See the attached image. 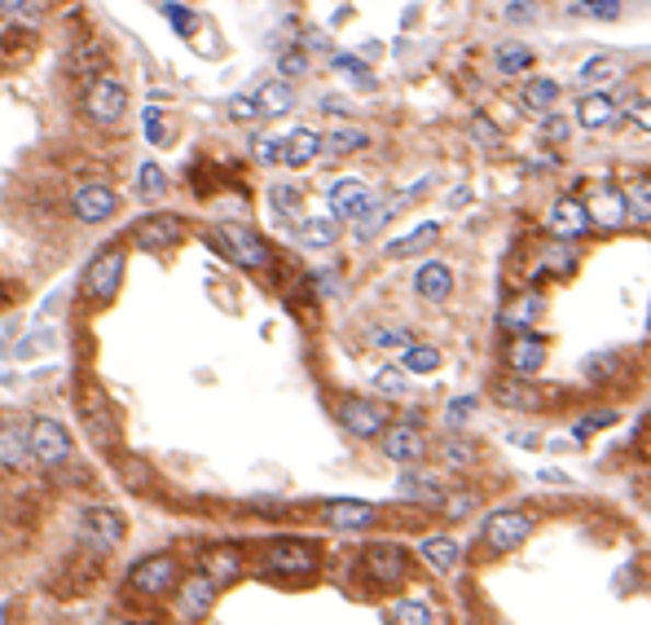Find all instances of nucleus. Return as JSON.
I'll return each mask as SVG.
<instances>
[{
    "label": "nucleus",
    "instance_id": "nucleus-1",
    "mask_svg": "<svg viewBox=\"0 0 651 625\" xmlns=\"http://www.w3.org/2000/svg\"><path fill=\"white\" fill-rule=\"evenodd\" d=\"M216 234H220L225 255H229L233 264H242V269H264V264L273 260V255H269V242H264L251 225H242V220H220Z\"/></svg>",
    "mask_w": 651,
    "mask_h": 625
},
{
    "label": "nucleus",
    "instance_id": "nucleus-2",
    "mask_svg": "<svg viewBox=\"0 0 651 625\" xmlns=\"http://www.w3.org/2000/svg\"><path fill=\"white\" fill-rule=\"evenodd\" d=\"M27 450H32L36 463L58 467V463L71 458V432L58 419H32L27 423Z\"/></svg>",
    "mask_w": 651,
    "mask_h": 625
},
{
    "label": "nucleus",
    "instance_id": "nucleus-3",
    "mask_svg": "<svg viewBox=\"0 0 651 625\" xmlns=\"http://www.w3.org/2000/svg\"><path fill=\"white\" fill-rule=\"evenodd\" d=\"M76 529L98 550H115L124 542V533H128V524H124V515L115 507H84L80 520H76Z\"/></svg>",
    "mask_w": 651,
    "mask_h": 625
},
{
    "label": "nucleus",
    "instance_id": "nucleus-4",
    "mask_svg": "<svg viewBox=\"0 0 651 625\" xmlns=\"http://www.w3.org/2000/svg\"><path fill=\"white\" fill-rule=\"evenodd\" d=\"M128 581H133V590H137V594H146V599L168 594V590L176 586V555L159 550V555L137 559V564H133V572H128Z\"/></svg>",
    "mask_w": 651,
    "mask_h": 625
},
{
    "label": "nucleus",
    "instance_id": "nucleus-5",
    "mask_svg": "<svg viewBox=\"0 0 651 625\" xmlns=\"http://www.w3.org/2000/svg\"><path fill=\"white\" fill-rule=\"evenodd\" d=\"M84 111H89L93 124H119L124 111H128V89H124L119 80L102 76V80L89 84V93H84Z\"/></svg>",
    "mask_w": 651,
    "mask_h": 625
},
{
    "label": "nucleus",
    "instance_id": "nucleus-6",
    "mask_svg": "<svg viewBox=\"0 0 651 625\" xmlns=\"http://www.w3.org/2000/svg\"><path fill=\"white\" fill-rule=\"evenodd\" d=\"M533 537V515L528 511H493L484 520V542L489 550H515Z\"/></svg>",
    "mask_w": 651,
    "mask_h": 625
},
{
    "label": "nucleus",
    "instance_id": "nucleus-7",
    "mask_svg": "<svg viewBox=\"0 0 651 625\" xmlns=\"http://www.w3.org/2000/svg\"><path fill=\"white\" fill-rule=\"evenodd\" d=\"M312 568H317V550H312L308 542H299V537H290V542H273V546L264 550V572L304 577V572H312Z\"/></svg>",
    "mask_w": 651,
    "mask_h": 625
},
{
    "label": "nucleus",
    "instance_id": "nucleus-8",
    "mask_svg": "<svg viewBox=\"0 0 651 625\" xmlns=\"http://www.w3.org/2000/svg\"><path fill=\"white\" fill-rule=\"evenodd\" d=\"M181 216H172V212H155V216H141L137 225H133V242L141 247V251H168V247H176L181 242Z\"/></svg>",
    "mask_w": 651,
    "mask_h": 625
},
{
    "label": "nucleus",
    "instance_id": "nucleus-9",
    "mask_svg": "<svg viewBox=\"0 0 651 625\" xmlns=\"http://www.w3.org/2000/svg\"><path fill=\"white\" fill-rule=\"evenodd\" d=\"M176 607H181L185 621H203V616H212V607H216V581H212L207 572L185 577V581L176 586Z\"/></svg>",
    "mask_w": 651,
    "mask_h": 625
},
{
    "label": "nucleus",
    "instance_id": "nucleus-10",
    "mask_svg": "<svg viewBox=\"0 0 651 625\" xmlns=\"http://www.w3.org/2000/svg\"><path fill=\"white\" fill-rule=\"evenodd\" d=\"M326 203H331V216H335V220H357V216L375 203V194L366 190V181L344 177V181H335L331 190H326Z\"/></svg>",
    "mask_w": 651,
    "mask_h": 625
},
{
    "label": "nucleus",
    "instance_id": "nucleus-11",
    "mask_svg": "<svg viewBox=\"0 0 651 625\" xmlns=\"http://www.w3.org/2000/svg\"><path fill=\"white\" fill-rule=\"evenodd\" d=\"M119 282H124V255L119 251H102L89 264V273H84V295L89 299H111L119 291Z\"/></svg>",
    "mask_w": 651,
    "mask_h": 625
},
{
    "label": "nucleus",
    "instance_id": "nucleus-12",
    "mask_svg": "<svg viewBox=\"0 0 651 625\" xmlns=\"http://www.w3.org/2000/svg\"><path fill=\"white\" fill-rule=\"evenodd\" d=\"M340 423L353 432V436H384V428H388V414H384V406L379 401H362V397H349L344 401V410H340Z\"/></svg>",
    "mask_w": 651,
    "mask_h": 625
},
{
    "label": "nucleus",
    "instance_id": "nucleus-13",
    "mask_svg": "<svg viewBox=\"0 0 651 625\" xmlns=\"http://www.w3.org/2000/svg\"><path fill=\"white\" fill-rule=\"evenodd\" d=\"M585 212H590V225L594 229H620L629 207H625V194H616L612 185H594L590 198H585Z\"/></svg>",
    "mask_w": 651,
    "mask_h": 625
},
{
    "label": "nucleus",
    "instance_id": "nucleus-14",
    "mask_svg": "<svg viewBox=\"0 0 651 625\" xmlns=\"http://www.w3.org/2000/svg\"><path fill=\"white\" fill-rule=\"evenodd\" d=\"M546 229L555 234V238H581L585 229H594L590 225V212H585V203L581 198H555V207H550V216H546Z\"/></svg>",
    "mask_w": 651,
    "mask_h": 625
},
{
    "label": "nucleus",
    "instance_id": "nucleus-15",
    "mask_svg": "<svg viewBox=\"0 0 651 625\" xmlns=\"http://www.w3.org/2000/svg\"><path fill=\"white\" fill-rule=\"evenodd\" d=\"M384 432H388L384 436V454L392 463H419L427 454V436H423L419 423H397V428H384Z\"/></svg>",
    "mask_w": 651,
    "mask_h": 625
},
{
    "label": "nucleus",
    "instance_id": "nucleus-16",
    "mask_svg": "<svg viewBox=\"0 0 651 625\" xmlns=\"http://www.w3.org/2000/svg\"><path fill=\"white\" fill-rule=\"evenodd\" d=\"M115 207H119V198H115L111 185H80L76 198H71V212H76L84 225H98V220L115 216Z\"/></svg>",
    "mask_w": 651,
    "mask_h": 625
},
{
    "label": "nucleus",
    "instance_id": "nucleus-17",
    "mask_svg": "<svg viewBox=\"0 0 651 625\" xmlns=\"http://www.w3.org/2000/svg\"><path fill=\"white\" fill-rule=\"evenodd\" d=\"M506 366L515 371V375H537L541 366H546V340H537L533 331H515V340H511V349H506Z\"/></svg>",
    "mask_w": 651,
    "mask_h": 625
},
{
    "label": "nucleus",
    "instance_id": "nucleus-18",
    "mask_svg": "<svg viewBox=\"0 0 651 625\" xmlns=\"http://www.w3.org/2000/svg\"><path fill=\"white\" fill-rule=\"evenodd\" d=\"M375 515L379 511L370 502H362V498H335V502L321 507V520L331 529H366V524H375Z\"/></svg>",
    "mask_w": 651,
    "mask_h": 625
},
{
    "label": "nucleus",
    "instance_id": "nucleus-19",
    "mask_svg": "<svg viewBox=\"0 0 651 625\" xmlns=\"http://www.w3.org/2000/svg\"><path fill=\"white\" fill-rule=\"evenodd\" d=\"M406 550L401 546H392V542H375L370 550H366V572L375 577V581H384V586H392V581H401L406 577Z\"/></svg>",
    "mask_w": 651,
    "mask_h": 625
},
{
    "label": "nucleus",
    "instance_id": "nucleus-20",
    "mask_svg": "<svg viewBox=\"0 0 651 625\" xmlns=\"http://www.w3.org/2000/svg\"><path fill=\"white\" fill-rule=\"evenodd\" d=\"M32 463V450H27V423L19 419H0V467L5 471H19Z\"/></svg>",
    "mask_w": 651,
    "mask_h": 625
},
{
    "label": "nucleus",
    "instance_id": "nucleus-21",
    "mask_svg": "<svg viewBox=\"0 0 651 625\" xmlns=\"http://www.w3.org/2000/svg\"><path fill=\"white\" fill-rule=\"evenodd\" d=\"M317 155H321V137L312 128H290L286 133V141H282V163L286 168H308Z\"/></svg>",
    "mask_w": 651,
    "mask_h": 625
},
{
    "label": "nucleus",
    "instance_id": "nucleus-22",
    "mask_svg": "<svg viewBox=\"0 0 651 625\" xmlns=\"http://www.w3.org/2000/svg\"><path fill=\"white\" fill-rule=\"evenodd\" d=\"M414 291H419L423 299H432V304L449 299V291H454V273H449V264H441V260H427V264L414 273Z\"/></svg>",
    "mask_w": 651,
    "mask_h": 625
},
{
    "label": "nucleus",
    "instance_id": "nucleus-23",
    "mask_svg": "<svg viewBox=\"0 0 651 625\" xmlns=\"http://www.w3.org/2000/svg\"><path fill=\"white\" fill-rule=\"evenodd\" d=\"M493 397H498L506 410H541V406H546V393L533 388V384H524V375H519V379H502V384L493 388Z\"/></svg>",
    "mask_w": 651,
    "mask_h": 625
},
{
    "label": "nucleus",
    "instance_id": "nucleus-24",
    "mask_svg": "<svg viewBox=\"0 0 651 625\" xmlns=\"http://www.w3.org/2000/svg\"><path fill=\"white\" fill-rule=\"evenodd\" d=\"M612 120H616V102H612L607 93H585V98L576 102V124H581V128L598 133V128H607Z\"/></svg>",
    "mask_w": 651,
    "mask_h": 625
},
{
    "label": "nucleus",
    "instance_id": "nucleus-25",
    "mask_svg": "<svg viewBox=\"0 0 651 625\" xmlns=\"http://www.w3.org/2000/svg\"><path fill=\"white\" fill-rule=\"evenodd\" d=\"M397 493L410 498V502H423V507H441V502H445V489H441L432 476H423V471H406V476L397 480Z\"/></svg>",
    "mask_w": 651,
    "mask_h": 625
},
{
    "label": "nucleus",
    "instance_id": "nucleus-26",
    "mask_svg": "<svg viewBox=\"0 0 651 625\" xmlns=\"http://www.w3.org/2000/svg\"><path fill=\"white\" fill-rule=\"evenodd\" d=\"M441 238V225L436 220H423L419 229H410L406 238H397V242H388V260H406V255H419V251H427L432 242Z\"/></svg>",
    "mask_w": 651,
    "mask_h": 625
},
{
    "label": "nucleus",
    "instance_id": "nucleus-27",
    "mask_svg": "<svg viewBox=\"0 0 651 625\" xmlns=\"http://www.w3.org/2000/svg\"><path fill=\"white\" fill-rule=\"evenodd\" d=\"M203 572L220 586V581H238L242 577V559H238V550H229V546H212V550H203Z\"/></svg>",
    "mask_w": 651,
    "mask_h": 625
},
{
    "label": "nucleus",
    "instance_id": "nucleus-28",
    "mask_svg": "<svg viewBox=\"0 0 651 625\" xmlns=\"http://www.w3.org/2000/svg\"><path fill=\"white\" fill-rule=\"evenodd\" d=\"M299 242L304 247H335L340 242V225H335V216H308V220H299Z\"/></svg>",
    "mask_w": 651,
    "mask_h": 625
},
{
    "label": "nucleus",
    "instance_id": "nucleus-29",
    "mask_svg": "<svg viewBox=\"0 0 651 625\" xmlns=\"http://www.w3.org/2000/svg\"><path fill=\"white\" fill-rule=\"evenodd\" d=\"M255 106H260V115H286L295 106V89L286 80H269V84H260Z\"/></svg>",
    "mask_w": 651,
    "mask_h": 625
},
{
    "label": "nucleus",
    "instance_id": "nucleus-30",
    "mask_svg": "<svg viewBox=\"0 0 651 625\" xmlns=\"http://www.w3.org/2000/svg\"><path fill=\"white\" fill-rule=\"evenodd\" d=\"M419 550H423V559H427L436 572H449V568L458 564V555H462L458 542H454V537H441V533H436V537H423Z\"/></svg>",
    "mask_w": 651,
    "mask_h": 625
},
{
    "label": "nucleus",
    "instance_id": "nucleus-31",
    "mask_svg": "<svg viewBox=\"0 0 651 625\" xmlns=\"http://www.w3.org/2000/svg\"><path fill=\"white\" fill-rule=\"evenodd\" d=\"M366 146H370V137L362 128H335L331 137H321V150L335 155V159L340 155H353V150H366Z\"/></svg>",
    "mask_w": 651,
    "mask_h": 625
},
{
    "label": "nucleus",
    "instance_id": "nucleus-32",
    "mask_svg": "<svg viewBox=\"0 0 651 625\" xmlns=\"http://www.w3.org/2000/svg\"><path fill=\"white\" fill-rule=\"evenodd\" d=\"M388 621H392V625H432L436 612H432L423 599H401V603L388 607Z\"/></svg>",
    "mask_w": 651,
    "mask_h": 625
},
{
    "label": "nucleus",
    "instance_id": "nucleus-33",
    "mask_svg": "<svg viewBox=\"0 0 651 625\" xmlns=\"http://www.w3.org/2000/svg\"><path fill=\"white\" fill-rule=\"evenodd\" d=\"M519 98H524V106H528V111H541V115H546V111L559 102V84L537 76V80H528V84H524V93H519Z\"/></svg>",
    "mask_w": 651,
    "mask_h": 625
},
{
    "label": "nucleus",
    "instance_id": "nucleus-34",
    "mask_svg": "<svg viewBox=\"0 0 651 625\" xmlns=\"http://www.w3.org/2000/svg\"><path fill=\"white\" fill-rule=\"evenodd\" d=\"M541 312V295H519L515 299V308H506L502 312V327H511V331H528V322Z\"/></svg>",
    "mask_w": 651,
    "mask_h": 625
},
{
    "label": "nucleus",
    "instance_id": "nucleus-35",
    "mask_svg": "<svg viewBox=\"0 0 651 625\" xmlns=\"http://www.w3.org/2000/svg\"><path fill=\"white\" fill-rule=\"evenodd\" d=\"M436 366H441V353L432 344H410L406 357H401V371L406 375H432Z\"/></svg>",
    "mask_w": 651,
    "mask_h": 625
},
{
    "label": "nucleus",
    "instance_id": "nucleus-36",
    "mask_svg": "<svg viewBox=\"0 0 651 625\" xmlns=\"http://www.w3.org/2000/svg\"><path fill=\"white\" fill-rule=\"evenodd\" d=\"M493 63H498L502 76H524V71L533 67V49H524V45H502V49L493 54Z\"/></svg>",
    "mask_w": 651,
    "mask_h": 625
},
{
    "label": "nucleus",
    "instance_id": "nucleus-37",
    "mask_svg": "<svg viewBox=\"0 0 651 625\" xmlns=\"http://www.w3.org/2000/svg\"><path fill=\"white\" fill-rule=\"evenodd\" d=\"M163 19H168V27H172L176 36L194 41V32H198V14H194L190 5H176V0H168V5H163Z\"/></svg>",
    "mask_w": 651,
    "mask_h": 625
},
{
    "label": "nucleus",
    "instance_id": "nucleus-38",
    "mask_svg": "<svg viewBox=\"0 0 651 625\" xmlns=\"http://www.w3.org/2000/svg\"><path fill=\"white\" fill-rule=\"evenodd\" d=\"M616 371H620V357H616V353H590L585 366H581V375H585L590 384H603V379H612Z\"/></svg>",
    "mask_w": 651,
    "mask_h": 625
},
{
    "label": "nucleus",
    "instance_id": "nucleus-39",
    "mask_svg": "<svg viewBox=\"0 0 651 625\" xmlns=\"http://www.w3.org/2000/svg\"><path fill=\"white\" fill-rule=\"evenodd\" d=\"M625 207H629L642 225H651V181H633V185L625 190Z\"/></svg>",
    "mask_w": 651,
    "mask_h": 625
},
{
    "label": "nucleus",
    "instance_id": "nucleus-40",
    "mask_svg": "<svg viewBox=\"0 0 651 625\" xmlns=\"http://www.w3.org/2000/svg\"><path fill=\"white\" fill-rule=\"evenodd\" d=\"M541 269H546V273H559V277L576 269V255H572V247H568V238H559V242H555V247L546 251V264H541Z\"/></svg>",
    "mask_w": 651,
    "mask_h": 625
},
{
    "label": "nucleus",
    "instance_id": "nucleus-41",
    "mask_svg": "<svg viewBox=\"0 0 651 625\" xmlns=\"http://www.w3.org/2000/svg\"><path fill=\"white\" fill-rule=\"evenodd\" d=\"M163 190H168V177H163V168H159V163H141V172H137V194L155 198V194H163Z\"/></svg>",
    "mask_w": 651,
    "mask_h": 625
},
{
    "label": "nucleus",
    "instance_id": "nucleus-42",
    "mask_svg": "<svg viewBox=\"0 0 651 625\" xmlns=\"http://www.w3.org/2000/svg\"><path fill=\"white\" fill-rule=\"evenodd\" d=\"M414 344V336L406 331V327H384V331H375V349H384V353H406Z\"/></svg>",
    "mask_w": 651,
    "mask_h": 625
},
{
    "label": "nucleus",
    "instance_id": "nucleus-43",
    "mask_svg": "<svg viewBox=\"0 0 651 625\" xmlns=\"http://www.w3.org/2000/svg\"><path fill=\"white\" fill-rule=\"evenodd\" d=\"M572 14H585V19H598V23H612L620 19V0H581Z\"/></svg>",
    "mask_w": 651,
    "mask_h": 625
},
{
    "label": "nucleus",
    "instance_id": "nucleus-44",
    "mask_svg": "<svg viewBox=\"0 0 651 625\" xmlns=\"http://www.w3.org/2000/svg\"><path fill=\"white\" fill-rule=\"evenodd\" d=\"M441 458H445V467H458V471H462V467H471V463H476V445H467V441H458V436H454V441H445Z\"/></svg>",
    "mask_w": 651,
    "mask_h": 625
},
{
    "label": "nucleus",
    "instance_id": "nucleus-45",
    "mask_svg": "<svg viewBox=\"0 0 651 625\" xmlns=\"http://www.w3.org/2000/svg\"><path fill=\"white\" fill-rule=\"evenodd\" d=\"M225 111H229L233 124H251V120H260V106H255V98H247V93H233V98L225 102Z\"/></svg>",
    "mask_w": 651,
    "mask_h": 625
},
{
    "label": "nucleus",
    "instance_id": "nucleus-46",
    "mask_svg": "<svg viewBox=\"0 0 651 625\" xmlns=\"http://www.w3.org/2000/svg\"><path fill=\"white\" fill-rule=\"evenodd\" d=\"M269 203H273V212H282V216H299V190H295V185H273V190H269Z\"/></svg>",
    "mask_w": 651,
    "mask_h": 625
},
{
    "label": "nucleus",
    "instance_id": "nucleus-47",
    "mask_svg": "<svg viewBox=\"0 0 651 625\" xmlns=\"http://www.w3.org/2000/svg\"><path fill=\"white\" fill-rule=\"evenodd\" d=\"M375 388H379V393H388V397H406L410 375H406V371H397V366H388V371H379V375H375Z\"/></svg>",
    "mask_w": 651,
    "mask_h": 625
},
{
    "label": "nucleus",
    "instance_id": "nucleus-48",
    "mask_svg": "<svg viewBox=\"0 0 651 625\" xmlns=\"http://www.w3.org/2000/svg\"><path fill=\"white\" fill-rule=\"evenodd\" d=\"M616 67H620V63H616V58H607V54H603V58H590V63L581 67V84H598V80L616 76Z\"/></svg>",
    "mask_w": 651,
    "mask_h": 625
},
{
    "label": "nucleus",
    "instance_id": "nucleus-49",
    "mask_svg": "<svg viewBox=\"0 0 651 625\" xmlns=\"http://www.w3.org/2000/svg\"><path fill=\"white\" fill-rule=\"evenodd\" d=\"M335 71H344V76H353L357 84H375V76H370V67H366L362 58H353V54H335Z\"/></svg>",
    "mask_w": 651,
    "mask_h": 625
},
{
    "label": "nucleus",
    "instance_id": "nucleus-50",
    "mask_svg": "<svg viewBox=\"0 0 651 625\" xmlns=\"http://www.w3.org/2000/svg\"><path fill=\"white\" fill-rule=\"evenodd\" d=\"M251 155H255V163H264V168H273V163L282 159V141H277V137H255V146H251Z\"/></svg>",
    "mask_w": 651,
    "mask_h": 625
},
{
    "label": "nucleus",
    "instance_id": "nucleus-51",
    "mask_svg": "<svg viewBox=\"0 0 651 625\" xmlns=\"http://www.w3.org/2000/svg\"><path fill=\"white\" fill-rule=\"evenodd\" d=\"M471 414H476V397H454L449 410H445V423H449V428H462Z\"/></svg>",
    "mask_w": 651,
    "mask_h": 625
},
{
    "label": "nucleus",
    "instance_id": "nucleus-52",
    "mask_svg": "<svg viewBox=\"0 0 651 625\" xmlns=\"http://www.w3.org/2000/svg\"><path fill=\"white\" fill-rule=\"evenodd\" d=\"M568 133H572V124H568L563 115H546V120H541V137H546L550 146H559V141H568Z\"/></svg>",
    "mask_w": 651,
    "mask_h": 625
},
{
    "label": "nucleus",
    "instance_id": "nucleus-53",
    "mask_svg": "<svg viewBox=\"0 0 651 625\" xmlns=\"http://www.w3.org/2000/svg\"><path fill=\"white\" fill-rule=\"evenodd\" d=\"M612 423H616V414H612V410H603V414H590V419H581V423L572 428V436H576V441H585L590 432H598V428H612Z\"/></svg>",
    "mask_w": 651,
    "mask_h": 625
},
{
    "label": "nucleus",
    "instance_id": "nucleus-54",
    "mask_svg": "<svg viewBox=\"0 0 651 625\" xmlns=\"http://www.w3.org/2000/svg\"><path fill=\"white\" fill-rule=\"evenodd\" d=\"M506 19L519 23V27H528V23H537V5H533V0H511V5H506Z\"/></svg>",
    "mask_w": 651,
    "mask_h": 625
},
{
    "label": "nucleus",
    "instance_id": "nucleus-55",
    "mask_svg": "<svg viewBox=\"0 0 651 625\" xmlns=\"http://www.w3.org/2000/svg\"><path fill=\"white\" fill-rule=\"evenodd\" d=\"M277 71H282V80H295V76L308 71V58H304V54H282V58H277Z\"/></svg>",
    "mask_w": 651,
    "mask_h": 625
},
{
    "label": "nucleus",
    "instance_id": "nucleus-56",
    "mask_svg": "<svg viewBox=\"0 0 651 625\" xmlns=\"http://www.w3.org/2000/svg\"><path fill=\"white\" fill-rule=\"evenodd\" d=\"M141 120H146V137H150L155 146H163V141H168V128H163V111H155V106H150V111H146Z\"/></svg>",
    "mask_w": 651,
    "mask_h": 625
},
{
    "label": "nucleus",
    "instance_id": "nucleus-57",
    "mask_svg": "<svg viewBox=\"0 0 651 625\" xmlns=\"http://www.w3.org/2000/svg\"><path fill=\"white\" fill-rule=\"evenodd\" d=\"M471 502H476L471 493H454V498H445V515H449V520H462V515L471 511Z\"/></svg>",
    "mask_w": 651,
    "mask_h": 625
},
{
    "label": "nucleus",
    "instance_id": "nucleus-58",
    "mask_svg": "<svg viewBox=\"0 0 651 625\" xmlns=\"http://www.w3.org/2000/svg\"><path fill=\"white\" fill-rule=\"evenodd\" d=\"M0 14H19V19H36L32 0H0Z\"/></svg>",
    "mask_w": 651,
    "mask_h": 625
},
{
    "label": "nucleus",
    "instance_id": "nucleus-59",
    "mask_svg": "<svg viewBox=\"0 0 651 625\" xmlns=\"http://www.w3.org/2000/svg\"><path fill=\"white\" fill-rule=\"evenodd\" d=\"M633 124H638L642 133H651V102H638V106H633Z\"/></svg>",
    "mask_w": 651,
    "mask_h": 625
},
{
    "label": "nucleus",
    "instance_id": "nucleus-60",
    "mask_svg": "<svg viewBox=\"0 0 651 625\" xmlns=\"http://www.w3.org/2000/svg\"><path fill=\"white\" fill-rule=\"evenodd\" d=\"M476 133H480V141H489V146H498V133L484 124V120H476Z\"/></svg>",
    "mask_w": 651,
    "mask_h": 625
}]
</instances>
